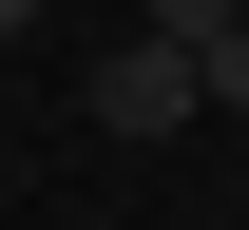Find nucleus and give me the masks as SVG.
<instances>
[{
	"instance_id": "1",
	"label": "nucleus",
	"mask_w": 249,
	"mask_h": 230,
	"mask_svg": "<svg viewBox=\"0 0 249 230\" xmlns=\"http://www.w3.org/2000/svg\"><path fill=\"white\" fill-rule=\"evenodd\" d=\"M77 115L115 134V154H173V134L211 115V77H192V38H154V19H134L115 58H96V96H77Z\"/></svg>"
},
{
	"instance_id": "2",
	"label": "nucleus",
	"mask_w": 249,
	"mask_h": 230,
	"mask_svg": "<svg viewBox=\"0 0 249 230\" xmlns=\"http://www.w3.org/2000/svg\"><path fill=\"white\" fill-rule=\"evenodd\" d=\"M192 77H211V115H249V19H211V38H192Z\"/></svg>"
},
{
	"instance_id": "3",
	"label": "nucleus",
	"mask_w": 249,
	"mask_h": 230,
	"mask_svg": "<svg viewBox=\"0 0 249 230\" xmlns=\"http://www.w3.org/2000/svg\"><path fill=\"white\" fill-rule=\"evenodd\" d=\"M134 19H154V38H211V19H249V0H134Z\"/></svg>"
},
{
	"instance_id": "4",
	"label": "nucleus",
	"mask_w": 249,
	"mask_h": 230,
	"mask_svg": "<svg viewBox=\"0 0 249 230\" xmlns=\"http://www.w3.org/2000/svg\"><path fill=\"white\" fill-rule=\"evenodd\" d=\"M19 19H38V0H0V38H19Z\"/></svg>"
}]
</instances>
